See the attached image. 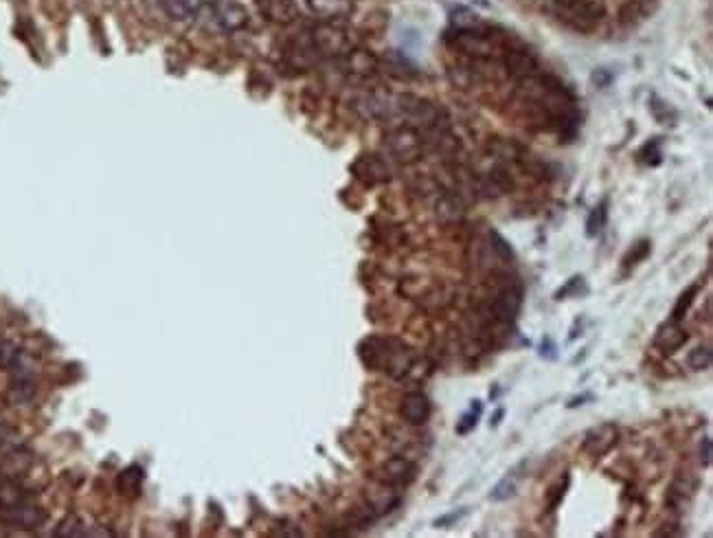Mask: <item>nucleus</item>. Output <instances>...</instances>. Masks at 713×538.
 <instances>
[{
	"label": "nucleus",
	"instance_id": "1",
	"mask_svg": "<svg viewBox=\"0 0 713 538\" xmlns=\"http://www.w3.org/2000/svg\"><path fill=\"white\" fill-rule=\"evenodd\" d=\"M363 349V358L367 365L380 367L393 376H402L413 365V352L395 339H367Z\"/></svg>",
	"mask_w": 713,
	"mask_h": 538
},
{
	"label": "nucleus",
	"instance_id": "2",
	"mask_svg": "<svg viewBox=\"0 0 713 538\" xmlns=\"http://www.w3.org/2000/svg\"><path fill=\"white\" fill-rule=\"evenodd\" d=\"M606 11L604 0H569L564 5V20L577 31H592Z\"/></svg>",
	"mask_w": 713,
	"mask_h": 538
},
{
	"label": "nucleus",
	"instance_id": "3",
	"mask_svg": "<svg viewBox=\"0 0 713 538\" xmlns=\"http://www.w3.org/2000/svg\"><path fill=\"white\" fill-rule=\"evenodd\" d=\"M44 519H46L44 510L31 497L22 499L14 507H7V510H0V523L18 529H38L44 523Z\"/></svg>",
	"mask_w": 713,
	"mask_h": 538
},
{
	"label": "nucleus",
	"instance_id": "4",
	"mask_svg": "<svg viewBox=\"0 0 713 538\" xmlns=\"http://www.w3.org/2000/svg\"><path fill=\"white\" fill-rule=\"evenodd\" d=\"M617 427L606 422V424H600V427H592L586 435H584V442H582V451L590 457H604L606 453H610L615 444H617Z\"/></svg>",
	"mask_w": 713,
	"mask_h": 538
},
{
	"label": "nucleus",
	"instance_id": "5",
	"mask_svg": "<svg viewBox=\"0 0 713 538\" xmlns=\"http://www.w3.org/2000/svg\"><path fill=\"white\" fill-rule=\"evenodd\" d=\"M386 145H389L391 154L398 161H415L422 154L420 134L415 130H410V128H402V130H395L393 134H389Z\"/></svg>",
	"mask_w": 713,
	"mask_h": 538
},
{
	"label": "nucleus",
	"instance_id": "6",
	"mask_svg": "<svg viewBox=\"0 0 713 538\" xmlns=\"http://www.w3.org/2000/svg\"><path fill=\"white\" fill-rule=\"evenodd\" d=\"M312 42H314V46L318 49L320 55H336V53H343L347 49L345 31H340V29L334 26V24H320L318 29H314Z\"/></svg>",
	"mask_w": 713,
	"mask_h": 538
},
{
	"label": "nucleus",
	"instance_id": "7",
	"mask_svg": "<svg viewBox=\"0 0 713 538\" xmlns=\"http://www.w3.org/2000/svg\"><path fill=\"white\" fill-rule=\"evenodd\" d=\"M402 417L408 424H415V427L426 424L430 417V400L420 392L406 394L402 400Z\"/></svg>",
	"mask_w": 713,
	"mask_h": 538
},
{
	"label": "nucleus",
	"instance_id": "8",
	"mask_svg": "<svg viewBox=\"0 0 713 538\" xmlns=\"http://www.w3.org/2000/svg\"><path fill=\"white\" fill-rule=\"evenodd\" d=\"M685 343H687V332L678 325V321L663 323L657 330V337H654V345L663 354H676Z\"/></svg>",
	"mask_w": 713,
	"mask_h": 538
},
{
	"label": "nucleus",
	"instance_id": "9",
	"mask_svg": "<svg viewBox=\"0 0 713 538\" xmlns=\"http://www.w3.org/2000/svg\"><path fill=\"white\" fill-rule=\"evenodd\" d=\"M522 306V292L520 288H505L496 299H494V314L500 321H512Z\"/></svg>",
	"mask_w": 713,
	"mask_h": 538
},
{
	"label": "nucleus",
	"instance_id": "10",
	"mask_svg": "<svg viewBox=\"0 0 713 538\" xmlns=\"http://www.w3.org/2000/svg\"><path fill=\"white\" fill-rule=\"evenodd\" d=\"M382 482L384 484H391V486H406L408 482H413L415 477V466L402 457L389 459L382 466Z\"/></svg>",
	"mask_w": 713,
	"mask_h": 538
},
{
	"label": "nucleus",
	"instance_id": "11",
	"mask_svg": "<svg viewBox=\"0 0 713 538\" xmlns=\"http://www.w3.org/2000/svg\"><path fill=\"white\" fill-rule=\"evenodd\" d=\"M216 18L224 29H228V31H237V29H242L248 22L244 7H240L237 3H231V0H222V3L216 5Z\"/></svg>",
	"mask_w": 713,
	"mask_h": 538
},
{
	"label": "nucleus",
	"instance_id": "12",
	"mask_svg": "<svg viewBox=\"0 0 713 538\" xmlns=\"http://www.w3.org/2000/svg\"><path fill=\"white\" fill-rule=\"evenodd\" d=\"M5 462H3V472L5 477H9V479H18V477H22L29 468H31V455H29L22 446H16L11 448V451L3 453Z\"/></svg>",
	"mask_w": 713,
	"mask_h": 538
},
{
	"label": "nucleus",
	"instance_id": "13",
	"mask_svg": "<svg viewBox=\"0 0 713 538\" xmlns=\"http://www.w3.org/2000/svg\"><path fill=\"white\" fill-rule=\"evenodd\" d=\"M455 44L463 53L474 55V57H485L492 53V42L485 36L474 34V31H459V36L455 38Z\"/></svg>",
	"mask_w": 713,
	"mask_h": 538
},
{
	"label": "nucleus",
	"instance_id": "14",
	"mask_svg": "<svg viewBox=\"0 0 713 538\" xmlns=\"http://www.w3.org/2000/svg\"><path fill=\"white\" fill-rule=\"evenodd\" d=\"M158 3H161L163 11L171 20H178V22L196 18V14L202 7V0H158Z\"/></svg>",
	"mask_w": 713,
	"mask_h": 538
},
{
	"label": "nucleus",
	"instance_id": "15",
	"mask_svg": "<svg viewBox=\"0 0 713 538\" xmlns=\"http://www.w3.org/2000/svg\"><path fill=\"white\" fill-rule=\"evenodd\" d=\"M505 64H507V69L514 73V75H522V77H529L533 75V71H536V57H533L529 51H510L507 57H505Z\"/></svg>",
	"mask_w": 713,
	"mask_h": 538
},
{
	"label": "nucleus",
	"instance_id": "16",
	"mask_svg": "<svg viewBox=\"0 0 713 538\" xmlns=\"http://www.w3.org/2000/svg\"><path fill=\"white\" fill-rule=\"evenodd\" d=\"M34 394H36L34 378H14L9 392H7V402L14 407H22L26 402H31Z\"/></svg>",
	"mask_w": 713,
	"mask_h": 538
},
{
	"label": "nucleus",
	"instance_id": "17",
	"mask_svg": "<svg viewBox=\"0 0 713 538\" xmlns=\"http://www.w3.org/2000/svg\"><path fill=\"white\" fill-rule=\"evenodd\" d=\"M308 5L323 18H340L351 11V0H308Z\"/></svg>",
	"mask_w": 713,
	"mask_h": 538
},
{
	"label": "nucleus",
	"instance_id": "18",
	"mask_svg": "<svg viewBox=\"0 0 713 538\" xmlns=\"http://www.w3.org/2000/svg\"><path fill=\"white\" fill-rule=\"evenodd\" d=\"M143 479H145L143 470L138 466H130L118 474L116 488L121 490V494H126V497H136L143 488Z\"/></svg>",
	"mask_w": 713,
	"mask_h": 538
},
{
	"label": "nucleus",
	"instance_id": "19",
	"mask_svg": "<svg viewBox=\"0 0 713 538\" xmlns=\"http://www.w3.org/2000/svg\"><path fill=\"white\" fill-rule=\"evenodd\" d=\"M266 14L277 22H292L296 7L292 5V0H266Z\"/></svg>",
	"mask_w": 713,
	"mask_h": 538
},
{
	"label": "nucleus",
	"instance_id": "20",
	"mask_svg": "<svg viewBox=\"0 0 713 538\" xmlns=\"http://www.w3.org/2000/svg\"><path fill=\"white\" fill-rule=\"evenodd\" d=\"M481 413H483V402L481 400L470 402V409L461 415V420L457 422V433L459 435H467L470 431L477 429V424L481 420Z\"/></svg>",
	"mask_w": 713,
	"mask_h": 538
},
{
	"label": "nucleus",
	"instance_id": "21",
	"mask_svg": "<svg viewBox=\"0 0 713 538\" xmlns=\"http://www.w3.org/2000/svg\"><path fill=\"white\" fill-rule=\"evenodd\" d=\"M700 288H702V284H692L685 292L678 297V302H676V306L672 310V321H682V319H685V314L689 312V308L694 304L696 294L700 292Z\"/></svg>",
	"mask_w": 713,
	"mask_h": 538
},
{
	"label": "nucleus",
	"instance_id": "22",
	"mask_svg": "<svg viewBox=\"0 0 713 538\" xmlns=\"http://www.w3.org/2000/svg\"><path fill=\"white\" fill-rule=\"evenodd\" d=\"M713 363V354H711V347L702 345V347H694L687 356V365L694 369V372H707Z\"/></svg>",
	"mask_w": 713,
	"mask_h": 538
},
{
	"label": "nucleus",
	"instance_id": "23",
	"mask_svg": "<svg viewBox=\"0 0 713 538\" xmlns=\"http://www.w3.org/2000/svg\"><path fill=\"white\" fill-rule=\"evenodd\" d=\"M452 24L459 31H472V29L479 26V16L470 11L467 7H457L452 9Z\"/></svg>",
	"mask_w": 713,
	"mask_h": 538
},
{
	"label": "nucleus",
	"instance_id": "24",
	"mask_svg": "<svg viewBox=\"0 0 713 538\" xmlns=\"http://www.w3.org/2000/svg\"><path fill=\"white\" fill-rule=\"evenodd\" d=\"M606 206H608V202H602L597 209H592V214L588 216V222H586V235L588 237H595V235L602 233V229L606 224V218H608Z\"/></svg>",
	"mask_w": 713,
	"mask_h": 538
},
{
	"label": "nucleus",
	"instance_id": "25",
	"mask_svg": "<svg viewBox=\"0 0 713 538\" xmlns=\"http://www.w3.org/2000/svg\"><path fill=\"white\" fill-rule=\"evenodd\" d=\"M586 292H588V288H586L584 277H573L555 292V302H564V299H569V297H580V294H586Z\"/></svg>",
	"mask_w": 713,
	"mask_h": 538
},
{
	"label": "nucleus",
	"instance_id": "26",
	"mask_svg": "<svg viewBox=\"0 0 713 538\" xmlns=\"http://www.w3.org/2000/svg\"><path fill=\"white\" fill-rule=\"evenodd\" d=\"M365 169L360 171L365 178H369V181H384V178L386 176H389V169H386L384 167V163L380 161V159H363V163H360Z\"/></svg>",
	"mask_w": 713,
	"mask_h": 538
},
{
	"label": "nucleus",
	"instance_id": "27",
	"mask_svg": "<svg viewBox=\"0 0 713 538\" xmlns=\"http://www.w3.org/2000/svg\"><path fill=\"white\" fill-rule=\"evenodd\" d=\"M437 216L441 220H457L461 216V206L455 198L450 196H443L439 202H437Z\"/></svg>",
	"mask_w": 713,
	"mask_h": 538
},
{
	"label": "nucleus",
	"instance_id": "28",
	"mask_svg": "<svg viewBox=\"0 0 713 538\" xmlns=\"http://www.w3.org/2000/svg\"><path fill=\"white\" fill-rule=\"evenodd\" d=\"M516 494V482L514 479H502L494 486V490L490 492V501H507Z\"/></svg>",
	"mask_w": 713,
	"mask_h": 538
},
{
	"label": "nucleus",
	"instance_id": "29",
	"mask_svg": "<svg viewBox=\"0 0 713 538\" xmlns=\"http://www.w3.org/2000/svg\"><path fill=\"white\" fill-rule=\"evenodd\" d=\"M649 242L647 240H643V242H639L637 246H632V251L626 255V259H623V266H626V268H634L639 261H643L647 255H649Z\"/></svg>",
	"mask_w": 713,
	"mask_h": 538
},
{
	"label": "nucleus",
	"instance_id": "30",
	"mask_svg": "<svg viewBox=\"0 0 713 538\" xmlns=\"http://www.w3.org/2000/svg\"><path fill=\"white\" fill-rule=\"evenodd\" d=\"M567 488H569V474H564V482L560 479L553 488H551V494H549V512H553L555 510V507L562 503V499H564V492H567Z\"/></svg>",
	"mask_w": 713,
	"mask_h": 538
},
{
	"label": "nucleus",
	"instance_id": "31",
	"mask_svg": "<svg viewBox=\"0 0 713 538\" xmlns=\"http://www.w3.org/2000/svg\"><path fill=\"white\" fill-rule=\"evenodd\" d=\"M490 240H492V246H494V251L498 253L500 259H512V249H510V244L505 242L496 231L490 233Z\"/></svg>",
	"mask_w": 713,
	"mask_h": 538
},
{
	"label": "nucleus",
	"instance_id": "32",
	"mask_svg": "<svg viewBox=\"0 0 713 538\" xmlns=\"http://www.w3.org/2000/svg\"><path fill=\"white\" fill-rule=\"evenodd\" d=\"M79 527H81V523L75 517H69L66 521H62V525H59V529L55 534L57 536H79V534H84Z\"/></svg>",
	"mask_w": 713,
	"mask_h": 538
},
{
	"label": "nucleus",
	"instance_id": "33",
	"mask_svg": "<svg viewBox=\"0 0 713 538\" xmlns=\"http://www.w3.org/2000/svg\"><path fill=\"white\" fill-rule=\"evenodd\" d=\"M463 517H467V507H463V510H459V512H450V514H445V517H439L437 521H435V527H450L452 523H459Z\"/></svg>",
	"mask_w": 713,
	"mask_h": 538
},
{
	"label": "nucleus",
	"instance_id": "34",
	"mask_svg": "<svg viewBox=\"0 0 713 538\" xmlns=\"http://www.w3.org/2000/svg\"><path fill=\"white\" fill-rule=\"evenodd\" d=\"M540 356L542 358H549V361H555V358H557V354H555V343L547 337L545 341H542V345H540Z\"/></svg>",
	"mask_w": 713,
	"mask_h": 538
},
{
	"label": "nucleus",
	"instance_id": "35",
	"mask_svg": "<svg viewBox=\"0 0 713 538\" xmlns=\"http://www.w3.org/2000/svg\"><path fill=\"white\" fill-rule=\"evenodd\" d=\"M700 462H702V466H711V439L709 437H704L700 444Z\"/></svg>",
	"mask_w": 713,
	"mask_h": 538
},
{
	"label": "nucleus",
	"instance_id": "36",
	"mask_svg": "<svg viewBox=\"0 0 713 538\" xmlns=\"http://www.w3.org/2000/svg\"><path fill=\"white\" fill-rule=\"evenodd\" d=\"M502 417H505V409H496V411H494V415H492V422H490V427H492V429H496V427L500 424V420H502Z\"/></svg>",
	"mask_w": 713,
	"mask_h": 538
},
{
	"label": "nucleus",
	"instance_id": "37",
	"mask_svg": "<svg viewBox=\"0 0 713 538\" xmlns=\"http://www.w3.org/2000/svg\"><path fill=\"white\" fill-rule=\"evenodd\" d=\"M586 400H592V396H590V394H586V396H580V398H573V400H571V402H569L567 407H569V409H575V407H582V404H584Z\"/></svg>",
	"mask_w": 713,
	"mask_h": 538
}]
</instances>
